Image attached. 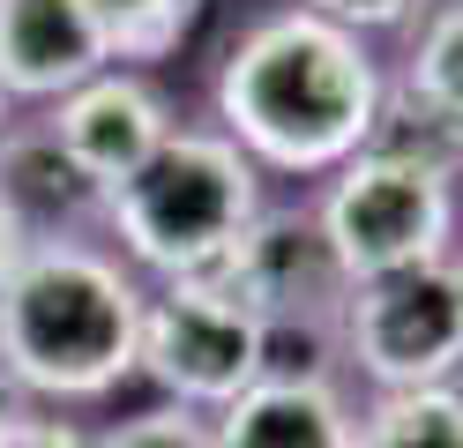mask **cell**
Returning <instances> with one entry per match:
<instances>
[{"label": "cell", "mask_w": 463, "mask_h": 448, "mask_svg": "<svg viewBox=\"0 0 463 448\" xmlns=\"http://www.w3.org/2000/svg\"><path fill=\"white\" fill-rule=\"evenodd\" d=\"M389 75L366 38L336 30L307 8H269L224 45L210 82V128L254 172L329 179L373 142Z\"/></svg>", "instance_id": "1"}, {"label": "cell", "mask_w": 463, "mask_h": 448, "mask_svg": "<svg viewBox=\"0 0 463 448\" xmlns=\"http://www.w3.org/2000/svg\"><path fill=\"white\" fill-rule=\"evenodd\" d=\"M135 269L90 232H38L0 284V374L23 404H98L135 374L142 337Z\"/></svg>", "instance_id": "2"}, {"label": "cell", "mask_w": 463, "mask_h": 448, "mask_svg": "<svg viewBox=\"0 0 463 448\" xmlns=\"http://www.w3.org/2000/svg\"><path fill=\"white\" fill-rule=\"evenodd\" d=\"M262 172L217 128H172L135 179L98 195V232L135 277H210L240 247V232L262 217Z\"/></svg>", "instance_id": "3"}, {"label": "cell", "mask_w": 463, "mask_h": 448, "mask_svg": "<svg viewBox=\"0 0 463 448\" xmlns=\"http://www.w3.org/2000/svg\"><path fill=\"white\" fill-rule=\"evenodd\" d=\"M314 224H322L344 284L403 277V269H433L456 254V179H433L403 157L359 149L336 165L314 195Z\"/></svg>", "instance_id": "4"}, {"label": "cell", "mask_w": 463, "mask_h": 448, "mask_svg": "<svg viewBox=\"0 0 463 448\" xmlns=\"http://www.w3.org/2000/svg\"><path fill=\"white\" fill-rule=\"evenodd\" d=\"M269 367H277L269 329L254 321L240 299H224L210 277H172V284L142 291L135 374L150 381L165 404L217 418L224 404H240Z\"/></svg>", "instance_id": "5"}, {"label": "cell", "mask_w": 463, "mask_h": 448, "mask_svg": "<svg viewBox=\"0 0 463 448\" xmlns=\"http://www.w3.org/2000/svg\"><path fill=\"white\" fill-rule=\"evenodd\" d=\"M210 284L224 299H240V307L269 329V351L284 344H307L314 367L329 374V351H336V321H344V269L329 254L322 224H314V202H262V217L240 232V247H232Z\"/></svg>", "instance_id": "6"}, {"label": "cell", "mask_w": 463, "mask_h": 448, "mask_svg": "<svg viewBox=\"0 0 463 448\" xmlns=\"http://www.w3.org/2000/svg\"><path fill=\"white\" fill-rule=\"evenodd\" d=\"M336 358L373 388V396L456 381L463 374V314H456L449 262L352 284L344 321H336Z\"/></svg>", "instance_id": "7"}, {"label": "cell", "mask_w": 463, "mask_h": 448, "mask_svg": "<svg viewBox=\"0 0 463 448\" xmlns=\"http://www.w3.org/2000/svg\"><path fill=\"white\" fill-rule=\"evenodd\" d=\"M38 128H45L52 149L75 165L82 187H90V195H112L120 179H135V172L172 142L180 112H172V98H165L150 75L105 68V75H90L82 90H68L61 105H45Z\"/></svg>", "instance_id": "8"}, {"label": "cell", "mask_w": 463, "mask_h": 448, "mask_svg": "<svg viewBox=\"0 0 463 448\" xmlns=\"http://www.w3.org/2000/svg\"><path fill=\"white\" fill-rule=\"evenodd\" d=\"M105 38L82 0H0V90L8 105H61L105 75Z\"/></svg>", "instance_id": "9"}, {"label": "cell", "mask_w": 463, "mask_h": 448, "mask_svg": "<svg viewBox=\"0 0 463 448\" xmlns=\"http://www.w3.org/2000/svg\"><path fill=\"white\" fill-rule=\"evenodd\" d=\"M217 448H352V396L336 374L307 367H269L240 404L210 418Z\"/></svg>", "instance_id": "10"}, {"label": "cell", "mask_w": 463, "mask_h": 448, "mask_svg": "<svg viewBox=\"0 0 463 448\" xmlns=\"http://www.w3.org/2000/svg\"><path fill=\"white\" fill-rule=\"evenodd\" d=\"M0 195L15 202V217L31 232H82L98 217V195L75 179V165L52 149L38 119H15L0 135Z\"/></svg>", "instance_id": "11"}, {"label": "cell", "mask_w": 463, "mask_h": 448, "mask_svg": "<svg viewBox=\"0 0 463 448\" xmlns=\"http://www.w3.org/2000/svg\"><path fill=\"white\" fill-rule=\"evenodd\" d=\"M82 8H90L112 68L150 75L157 60H172V52L194 38V23H202L210 0H82Z\"/></svg>", "instance_id": "12"}, {"label": "cell", "mask_w": 463, "mask_h": 448, "mask_svg": "<svg viewBox=\"0 0 463 448\" xmlns=\"http://www.w3.org/2000/svg\"><path fill=\"white\" fill-rule=\"evenodd\" d=\"M352 448H463V388H396L352 411Z\"/></svg>", "instance_id": "13"}, {"label": "cell", "mask_w": 463, "mask_h": 448, "mask_svg": "<svg viewBox=\"0 0 463 448\" xmlns=\"http://www.w3.org/2000/svg\"><path fill=\"white\" fill-rule=\"evenodd\" d=\"M366 149H382V157H403V165H419L433 179H463V128L449 112H433L426 98H411L403 82H389V98H382V119H373V142Z\"/></svg>", "instance_id": "14"}, {"label": "cell", "mask_w": 463, "mask_h": 448, "mask_svg": "<svg viewBox=\"0 0 463 448\" xmlns=\"http://www.w3.org/2000/svg\"><path fill=\"white\" fill-rule=\"evenodd\" d=\"M396 82L463 128V0H426V15L411 23V52H403Z\"/></svg>", "instance_id": "15"}, {"label": "cell", "mask_w": 463, "mask_h": 448, "mask_svg": "<svg viewBox=\"0 0 463 448\" xmlns=\"http://www.w3.org/2000/svg\"><path fill=\"white\" fill-rule=\"evenodd\" d=\"M90 448H217V441H210V418H202V411H180V404H150V411L120 418V426L90 434Z\"/></svg>", "instance_id": "16"}, {"label": "cell", "mask_w": 463, "mask_h": 448, "mask_svg": "<svg viewBox=\"0 0 463 448\" xmlns=\"http://www.w3.org/2000/svg\"><path fill=\"white\" fill-rule=\"evenodd\" d=\"M292 8L352 30V38H373V30H411L426 15V0H292Z\"/></svg>", "instance_id": "17"}, {"label": "cell", "mask_w": 463, "mask_h": 448, "mask_svg": "<svg viewBox=\"0 0 463 448\" xmlns=\"http://www.w3.org/2000/svg\"><path fill=\"white\" fill-rule=\"evenodd\" d=\"M0 448H90V434L68 426V418H52V411H15V418H0Z\"/></svg>", "instance_id": "18"}, {"label": "cell", "mask_w": 463, "mask_h": 448, "mask_svg": "<svg viewBox=\"0 0 463 448\" xmlns=\"http://www.w3.org/2000/svg\"><path fill=\"white\" fill-rule=\"evenodd\" d=\"M31 239H38V232L15 217V202H8V195H0V284L15 277V262H23V254H31Z\"/></svg>", "instance_id": "19"}, {"label": "cell", "mask_w": 463, "mask_h": 448, "mask_svg": "<svg viewBox=\"0 0 463 448\" xmlns=\"http://www.w3.org/2000/svg\"><path fill=\"white\" fill-rule=\"evenodd\" d=\"M449 277H456V314H463V247L449 254Z\"/></svg>", "instance_id": "20"}, {"label": "cell", "mask_w": 463, "mask_h": 448, "mask_svg": "<svg viewBox=\"0 0 463 448\" xmlns=\"http://www.w3.org/2000/svg\"><path fill=\"white\" fill-rule=\"evenodd\" d=\"M15 128V105H8V90H0V135H8Z\"/></svg>", "instance_id": "21"}]
</instances>
